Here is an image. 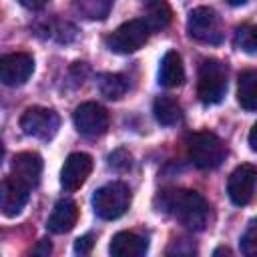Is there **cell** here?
I'll list each match as a JSON object with an SVG mask.
<instances>
[{"label":"cell","instance_id":"cell-1","mask_svg":"<svg viewBox=\"0 0 257 257\" xmlns=\"http://www.w3.org/2000/svg\"><path fill=\"white\" fill-rule=\"evenodd\" d=\"M161 197H163V211L171 213L185 229L201 231L207 225L209 205L201 193L179 189V191H165Z\"/></svg>","mask_w":257,"mask_h":257},{"label":"cell","instance_id":"cell-2","mask_svg":"<svg viewBox=\"0 0 257 257\" xmlns=\"http://www.w3.org/2000/svg\"><path fill=\"white\" fill-rule=\"evenodd\" d=\"M227 92V66L217 58H205L199 64L197 96L203 104H217Z\"/></svg>","mask_w":257,"mask_h":257},{"label":"cell","instance_id":"cell-3","mask_svg":"<svg viewBox=\"0 0 257 257\" xmlns=\"http://www.w3.org/2000/svg\"><path fill=\"white\" fill-rule=\"evenodd\" d=\"M187 153L195 167L199 169H217L227 155L225 143L209 131H199L191 133L187 137Z\"/></svg>","mask_w":257,"mask_h":257},{"label":"cell","instance_id":"cell-4","mask_svg":"<svg viewBox=\"0 0 257 257\" xmlns=\"http://www.w3.org/2000/svg\"><path fill=\"white\" fill-rule=\"evenodd\" d=\"M187 32L193 40L203 44H221L225 36L221 16L209 6H199L191 10L187 18Z\"/></svg>","mask_w":257,"mask_h":257},{"label":"cell","instance_id":"cell-5","mask_svg":"<svg viewBox=\"0 0 257 257\" xmlns=\"http://www.w3.org/2000/svg\"><path fill=\"white\" fill-rule=\"evenodd\" d=\"M128 205H131V191L124 183H118V181L100 187L92 197L94 213L106 221L118 219L120 215H124Z\"/></svg>","mask_w":257,"mask_h":257},{"label":"cell","instance_id":"cell-6","mask_svg":"<svg viewBox=\"0 0 257 257\" xmlns=\"http://www.w3.org/2000/svg\"><path fill=\"white\" fill-rule=\"evenodd\" d=\"M149 32H151V28L147 26L145 20H128V22L120 24L112 34H108L106 46L118 54L137 52L139 48H143L147 44Z\"/></svg>","mask_w":257,"mask_h":257},{"label":"cell","instance_id":"cell-7","mask_svg":"<svg viewBox=\"0 0 257 257\" xmlns=\"http://www.w3.org/2000/svg\"><path fill=\"white\" fill-rule=\"evenodd\" d=\"M58 124H60L58 114L52 108H44V106H30L20 116V128L24 131V135L42 141L52 139L58 131Z\"/></svg>","mask_w":257,"mask_h":257},{"label":"cell","instance_id":"cell-8","mask_svg":"<svg viewBox=\"0 0 257 257\" xmlns=\"http://www.w3.org/2000/svg\"><path fill=\"white\" fill-rule=\"evenodd\" d=\"M74 126L80 135L84 137H100L106 128H108V112L104 106L96 104V102H82L74 108L72 114Z\"/></svg>","mask_w":257,"mask_h":257},{"label":"cell","instance_id":"cell-9","mask_svg":"<svg viewBox=\"0 0 257 257\" xmlns=\"http://www.w3.org/2000/svg\"><path fill=\"white\" fill-rule=\"evenodd\" d=\"M255 189H257V169L253 165H239L227 181V193L229 199L243 207L249 205L255 197Z\"/></svg>","mask_w":257,"mask_h":257},{"label":"cell","instance_id":"cell-10","mask_svg":"<svg viewBox=\"0 0 257 257\" xmlns=\"http://www.w3.org/2000/svg\"><path fill=\"white\" fill-rule=\"evenodd\" d=\"M34 72V58L26 52H12L0 58V80L6 86L24 84Z\"/></svg>","mask_w":257,"mask_h":257},{"label":"cell","instance_id":"cell-11","mask_svg":"<svg viewBox=\"0 0 257 257\" xmlns=\"http://www.w3.org/2000/svg\"><path fill=\"white\" fill-rule=\"evenodd\" d=\"M92 171V157L86 153H72L66 157L60 171V185L64 191H76L84 185Z\"/></svg>","mask_w":257,"mask_h":257},{"label":"cell","instance_id":"cell-12","mask_svg":"<svg viewBox=\"0 0 257 257\" xmlns=\"http://www.w3.org/2000/svg\"><path fill=\"white\" fill-rule=\"evenodd\" d=\"M28 193H30V187L26 183L16 179L14 175L4 177L2 187H0V209H2V213L6 217L18 215L24 209V205L28 203Z\"/></svg>","mask_w":257,"mask_h":257},{"label":"cell","instance_id":"cell-13","mask_svg":"<svg viewBox=\"0 0 257 257\" xmlns=\"http://www.w3.org/2000/svg\"><path fill=\"white\" fill-rule=\"evenodd\" d=\"M12 175L26 183L30 189L38 185L40 175H42V159L38 153H18L12 159Z\"/></svg>","mask_w":257,"mask_h":257},{"label":"cell","instance_id":"cell-14","mask_svg":"<svg viewBox=\"0 0 257 257\" xmlns=\"http://www.w3.org/2000/svg\"><path fill=\"white\" fill-rule=\"evenodd\" d=\"M76 219H78V205L72 199H60L54 205L46 227H48V231H52L56 235L68 233L76 225Z\"/></svg>","mask_w":257,"mask_h":257},{"label":"cell","instance_id":"cell-15","mask_svg":"<svg viewBox=\"0 0 257 257\" xmlns=\"http://www.w3.org/2000/svg\"><path fill=\"white\" fill-rule=\"evenodd\" d=\"M147 239L139 237L137 233H128V231H120L110 239L108 251L114 257H141L147 253Z\"/></svg>","mask_w":257,"mask_h":257},{"label":"cell","instance_id":"cell-16","mask_svg":"<svg viewBox=\"0 0 257 257\" xmlns=\"http://www.w3.org/2000/svg\"><path fill=\"white\" fill-rule=\"evenodd\" d=\"M183 80H185V68H183L181 54L175 52V50H169L161 60L159 82L165 88H177V86L183 84Z\"/></svg>","mask_w":257,"mask_h":257},{"label":"cell","instance_id":"cell-17","mask_svg":"<svg viewBox=\"0 0 257 257\" xmlns=\"http://www.w3.org/2000/svg\"><path fill=\"white\" fill-rule=\"evenodd\" d=\"M237 102L245 110H257V72L245 70L239 74Z\"/></svg>","mask_w":257,"mask_h":257},{"label":"cell","instance_id":"cell-18","mask_svg":"<svg viewBox=\"0 0 257 257\" xmlns=\"http://www.w3.org/2000/svg\"><path fill=\"white\" fill-rule=\"evenodd\" d=\"M173 18V10L167 0H147L145 4V22L151 30H161L169 26Z\"/></svg>","mask_w":257,"mask_h":257},{"label":"cell","instance_id":"cell-19","mask_svg":"<svg viewBox=\"0 0 257 257\" xmlns=\"http://www.w3.org/2000/svg\"><path fill=\"white\" fill-rule=\"evenodd\" d=\"M153 112L157 122H161L163 126H173L181 120V106L171 96H159L153 102Z\"/></svg>","mask_w":257,"mask_h":257},{"label":"cell","instance_id":"cell-20","mask_svg":"<svg viewBox=\"0 0 257 257\" xmlns=\"http://www.w3.org/2000/svg\"><path fill=\"white\" fill-rule=\"evenodd\" d=\"M98 90L104 98L108 100H118L124 92H126V80L122 74H114V72H102L96 78Z\"/></svg>","mask_w":257,"mask_h":257},{"label":"cell","instance_id":"cell-21","mask_svg":"<svg viewBox=\"0 0 257 257\" xmlns=\"http://www.w3.org/2000/svg\"><path fill=\"white\" fill-rule=\"evenodd\" d=\"M235 46L243 52L249 54H257V26L249 24V26H241L235 32Z\"/></svg>","mask_w":257,"mask_h":257},{"label":"cell","instance_id":"cell-22","mask_svg":"<svg viewBox=\"0 0 257 257\" xmlns=\"http://www.w3.org/2000/svg\"><path fill=\"white\" fill-rule=\"evenodd\" d=\"M239 247H241V253L243 255H257V217L251 219L241 235V241H239Z\"/></svg>","mask_w":257,"mask_h":257},{"label":"cell","instance_id":"cell-23","mask_svg":"<svg viewBox=\"0 0 257 257\" xmlns=\"http://www.w3.org/2000/svg\"><path fill=\"white\" fill-rule=\"evenodd\" d=\"M108 163H110V167H114L118 171H126L131 167V153H126L124 149H118L108 157Z\"/></svg>","mask_w":257,"mask_h":257},{"label":"cell","instance_id":"cell-24","mask_svg":"<svg viewBox=\"0 0 257 257\" xmlns=\"http://www.w3.org/2000/svg\"><path fill=\"white\" fill-rule=\"evenodd\" d=\"M92 247H94L92 235H82V237H78L74 241V253L76 255H88L92 251Z\"/></svg>","mask_w":257,"mask_h":257},{"label":"cell","instance_id":"cell-25","mask_svg":"<svg viewBox=\"0 0 257 257\" xmlns=\"http://www.w3.org/2000/svg\"><path fill=\"white\" fill-rule=\"evenodd\" d=\"M50 251H52V245H50V241H48V239H42V241L32 249V253H34V255H48Z\"/></svg>","mask_w":257,"mask_h":257},{"label":"cell","instance_id":"cell-26","mask_svg":"<svg viewBox=\"0 0 257 257\" xmlns=\"http://www.w3.org/2000/svg\"><path fill=\"white\" fill-rule=\"evenodd\" d=\"M46 2H48V0H20V4L26 6V8H30V10H38V8H42Z\"/></svg>","mask_w":257,"mask_h":257},{"label":"cell","instance_id":"cell-27","mask_svg":"<svg viewBox=\"0 0 257 257\" xmlns=\"http://www.w3.org/2000/svg\"><path fill=\"white\" fill-rule=\"evenodd\" d=\"M249 145H251V149L253 151H257V122L251 126V131H249Z\"/></svg>","mask_w":257,"mask_h":257},{"label":"cell","instance_id":"cell-28","mask_svg":"<svg viewBox=\"0 0 257 257\" xmlns=\"http://www.w3.org/2000/svg\"><path fill=\"white\" fill-rule=\"evenodd\" d=\"M221 253H227V255H229L231 251H229L227 247H219V249H215V253H213V255H221Z\"/></svg>","mask_w":257,"mask_h":257},{"label":"cell","instance_id":"cell-29","mask_svg":"<svg viewBox=\"0 0 257 257\" xmlns=\"http://www.w3.org/2000/svg\"><path fill=\"white\" fill-rule=\"evenodd\" d=\"M227 2H229L231 6H241V4H245L247 0H227Z\"/></svg>","mask_w":257,"mask_h":257},{"label":"cell","instance_id":"cell-30","mask_svg":"<svg viewBox=\"0 0 257 257\" xmlns=\"http://www.w3.org/2000/svg\"><path fill=\"white\" fill-rule=\"evenodd\" d=\"M96 2H104V4H106V8H108V4H110V0H96Z\"/></svg>","mask_w":257,"mask_h":257}]
</instances>
